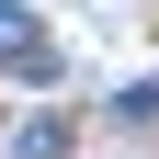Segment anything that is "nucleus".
Wrapping results in <instances>:
<instances>
[{
    "label": "nucleus",
    "mask_w": 159,
    "mask_h": 159,
    "mask_svg": "<svg viewBox=\"0 0 159 159\" xmlns=\"http://www.w3.org/2000/svg\"><path fill=\"white\" fill-rule=\"evenodd\" d=\"M0 68H11V80H57V34L34 23L23 0H0Z\"/></svg>",
    "instance_id": "obj_1"
},
{
    "label": "nucleus",
    "mask_w": 159,
    "mask_h": 159,
    "mask_svg": "<svg viewBox=\"0 0 159 159\" xmlns=\"http://www.w3.org/2000/svg\"><path fill=\"white\" fill-rule=\"evenodd\" d=\"M11 159H68V125H23V148Z\"/></svg>",
    "instance_id": "obj_2"
}]
</instances>
